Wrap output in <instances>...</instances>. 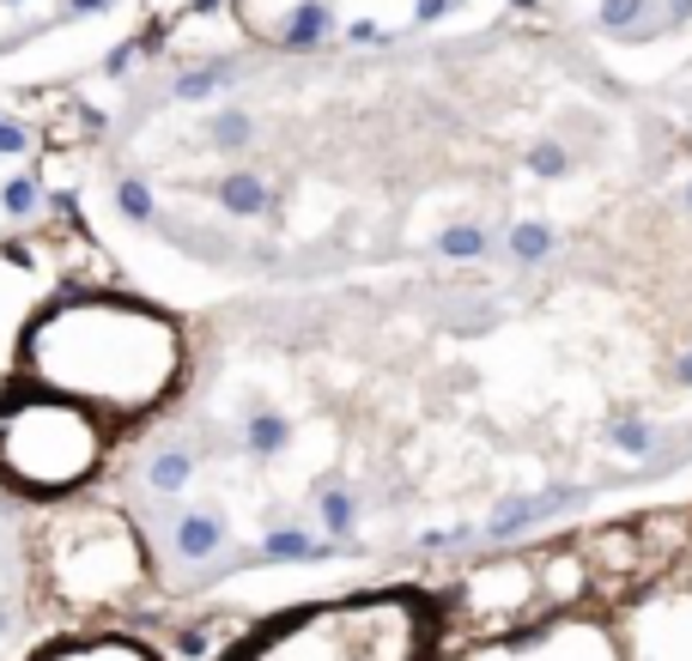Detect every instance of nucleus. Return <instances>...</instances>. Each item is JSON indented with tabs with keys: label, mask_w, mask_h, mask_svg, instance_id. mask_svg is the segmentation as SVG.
I'll return each instance as SVG.
<instances>
[{
	"label": "nucleus",
	"mask_w": 692,
	"mask_h": 661,
	"mask_svg": "<svg viewBox=\"0 0 692 661\" xmlns=\"http://www.w3.org/2000/svg\"><path fill=\"white\" fill-rule=\"evenodd\" d=\"M692 479V164L571 250L201 309L128 510L171 589L486 552Z\"/></svg>",
	"instance_id": "nucleus-1"
},
{
	"label": "nucleus",
	"mask_w": 692,
	"mask_h": 661,
	"mask_svg": "<svg viewBox=\"0 0 692 661\" xmlns=\"http://www.w3.org/2000/svg\"><path fill=\"white\" fill-rule=\"evenodd\" d=\"M115 73L98 194L183 309L553 255L692 164L529 12L279 49L195 0Z\"/></svg>",
	"instance_id": "nucleus-2"
},
{
	"label": "nucleus",
	"mask_w": 692,
	"mask_h": 661,
	"mask_svg": "<svg viewBox=\"0 0 692 661\" xmlns=\"http://www.w3.org/2000/svg\"><path fill=\"white\" fill-rule=\"evenodd\" d=\"M692 159V0H517Z\"/></svg>",
	"instance_id": "nucleus-3"
},
{
	"label": "nucleus",
	"mask_w": 692,
	"mask_h": 661,
	"mask_svg": "<svg viewBox=\"0 0 692 661\" xmlns=\"http://www.w3.org/2000/svg\"><path fill=\"white\" fill-rule=\"evenodd\" d=\"M37 370L49 388H61L80 407H152L176 383L183 365V334L176 322H159L128 304H80L43 322L31 340Z\"/></svg>",
	"instance_id": "nucleus-4"
},
{
	"label": "nucleus",
	"mask_w": 692,
	"mask_h": 661,
	"mask_svg": "<svg viewBox=\"0 0 692 661\" xmlns=\"http://www.w3.org/2000/svg\"><path fill=\"white\" fill-rule=\"evenodd\" d=\"M104 456V431L80 400H31L0 425V468L19 486H80Z\"/></svg>",
	"instance_id": "nucleus-5"
}]
</instances>
